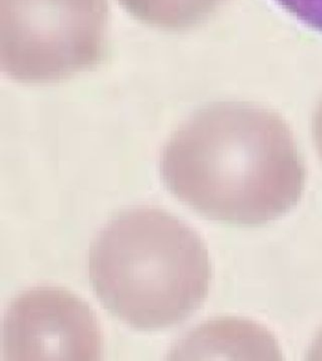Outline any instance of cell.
I'll return each instance as SVG.
<instances>
[{
    "label": "cell",
    "instance_id": "obj_1",
    "mask_svg": "<svg viewBox=\"0 0 322 361\" xmlns=\"http://www.w3.org/2000/svg\"><path fill=\"white\" fill-rule=\"evenodd\" d=\"M165 184L214 221L258 226L304 194L306 169L287 123L272 111L224 102L195 114L165 146Z\"/></svg>",
    "mask_w": 322,
    "mask_h": 361
},
{
    "label": "cell",
    "instance_id": "obj_2",
    "mask_svg": "<svg viewBox=\"0 0 322 361\" xmlns=\"http://www.w3.org/2000/svg\"><path fill=\"white\" fill-rule=\"evenodd\" d=\"M88 269L106 309L140 330L187 319L204 302L211 276L199 235L156 208L129 210L112 219L94 240Z\"/></svg>",
    "mask_w": 322,
    "mask_h": 361
},
{
    "label": "cell",
    "instance_id": "obj_3",
    "mask_svg": "<svg viewBox=\"0 0 322 361\" xmlns=\"http://www.w3.org/2000/svg\"><path fill=\"white\" fill-rule=\"evenodd\" d=\"M107 0H1V68L13 80L61 81L99 63Z\"/></svg>",
    "mask_w": 322,
    "mask_h": 361
},
{
    "label": "cell",
    "instance_id": "obj_4",
    "mask_svg": "<svg viewBox=\"0 0 322 361\" xmlns=\"http://www.w3.org/2000/svg\"><path fill=\"white\" fill-rule=\"evenodd\" d=\"M102 332L87 303L57 287L13 300L3 327L6 360H99Z\"/></svg>",
    "mask_w": 322,
    "mask_h": 361
},
{
    "label": "cell",
    "instance_id": "obj_5",
    "mask_svg": "<svg viewBox=\"0 0 322 361\" xmlns=\"http://www.w3.org/2000/svg\"><path fill=\"white\" fill-rule=\"evenodd\" d=\"M270 332L251 321L219 319L206 322L182 338L171 359H277Z\"/></svg>",
    "mask_w": 322,
    "mask_h": 361
},
{
    "label": "cell",
    "instance_id": "obj_6",
    "mask_svg": "<svg viewBox=\"0 0 322 361\" xmlns=\"http://www.w3.org/2000/svg\"><path fill=\"white\" fill-rule=\"evenodd\" d=\"M135 17L163 28H185L199 23L223 0H120Z\"/></svg>",
    "mask_w": 322,
    "mask_h": 361
},
{
    "label": "cell",
    "instance_id": "obj_7",
    "mask_svg": "<svg viewBox=\"0 0 322 361\" xmlns=\"http://www.w3.org/2000/svg\"><path fill=\"white\" fill-rule=\"evenodd\" d=\"M282 6L314 30L322 32V0H278Z\"/></svg>",
    "mask_w": 322,
    "mask_h": 361
},
{
    "label": "cell",
    "instance_id": "obj_8",
    "mask_svg": "<svg viewBox=\"0 0 322 361\" xmlns=\"http://www.w3.org/2000/svg\"><path fill=\"white\" fill-rule=\"evenodd\" d=\"M314 139L316 144L317 152L322 160V102L320 104L315 121H314Z\"/></svg>",
    "mask_w": 322,
    "mask_h": 361
}]
</instances>
